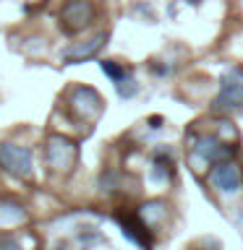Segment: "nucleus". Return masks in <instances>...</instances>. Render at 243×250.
Here are the masks:
<instances>
[{
    "label": "nucleus",
    "instance_id": "nucleus-9",
    "mask_svg": "<svg viewBox=\"0 0 243 250\" xmlns=\"http://www.w3.org/2000/svg\"><path fill=\"white\" fill-rule=\"evenodd\" d=\"M212 183H215L217 190L233 193V190H238V185H241V172L235 169L233 164H217V169L212 172Z\"/></svg>",
    "mask_w": 243,
    "mask_h": 250
},
{
    "label": "nucleus",
    "instance_id": "nucleus-3",
    "mask_svg": "<svg viewBox=\"0 0 243 250\" xmlns=\"http://www.w3.org/2000/svg\"><path fill=\"white\" fill-rule=\"evenodd\" d=\"M0 167L8 175L19 177V180H29L31 177V151L26 146H16V144H0Z\"/></svg>",
    "mask_w": 243,
    "mask_h": 250
},
{
    "label": "nucleus",
    "instance_id": "nucleus-2",
    "mask_svg": "<svg viewBox=\"0 0 243 250\" xmlns=\"http://www.w3.org/2000/svg\"><path fill=\"white\" fill-rule=\"evenodd\" d=\"M45 159H47V167H50L52 172L66 175V172H71L76 167L78 146L66 136H50L45 141Z\"/></svg>",
    "mask_w": 243,
    "mask_h": 250
},
{
    "label": "nucleus",
    "instance_id": "nucleus-10",
    "mask_svg": "<svg viewBox=\"0 0 243 250\" xmlns=\"http://www.w3.org/2000/svg\"><path fill=\"white\" fill-rule=\"evenodd\" d=\"M26 222V208L21 203H16L11 198H3L0 201V229L5 227H19Z\"/></svg>",
    "mask_w": 243,
    "mask_h": 250
},
{
    "label": "nucleus",
    "instance_id": "nucleus-7",
    "mask_svg": "<svg viewBox=\"0 0 243 250\" xmlns=\"http://www.w3.org/2000/svg\"><path fill=\"white\" fill-rule=\"evenodd\" d=\"M194 154H199V159L207 164V162H219V159H225V156H230L233 148L225 146L222 141L215 138V136H201L194 146Z\"/></svg>",
    "mask_w": 243,
    "mask_h": 250
},
{
    "label": "nucleus",
    "instance_id": "nucleus-5",
    "mask_svg": "<svg viewBox=\"0 0 243 250\" xmlns=\"http://www.w3.org/2000/svg\"><path fill=\"white\" fill-rule=\"evenodd\" d=\"M215 107L222 109V112L243 109V76L238 73V70H230V73L222 76V83H219V94L215 99Z\"/></svg>",
    "mask_w": 243,
    "mask_h": 250
},
{
    "label": "nucleus",
    "instance_id": "nucleus-8",
    "mask_svg": "<svg viewBox=\"0 0 243 250\" xmlns=\"http://www.w3.org/2000/svg\"><path fill=\"white\" fill-rule=\"evenodd\" d=\"M102 70L113 78V83H115V89H118V94L121 97H131V94H136V83H133V78H131V73L125 68H121L118 62H113V60H105L102 62Z\"/></svg>",
    "mask_w": 243,
    "mask_h": 250
},
{
    "label": "nucleus",
    "instance_id": "nucleus-4",
    "mask_svg": "<svg viewBox=\"0 0 243 250\" xmlns=\"http://www.w3.org/2000/svg\"><path fill=\"white\" fill-rule=\"evenodd\" d=\"M68 107L78 120L92 123L102 112V97L89 86H76V89L68 91Z\"/></svg>",
    "mask_w": 243,
    "mask_h": 250
},
{
    "label": "nucleus",
    "instance_id": "nucleus-11",
    "mask_svg": "<svg viewBox=\"0 0 243 250\" xmlns=\"http://www.w3.org/2000/svg\"><path fill=\"white\" fill-rule=\"evenodd\" d=\"M0 250H24V248H21L19 240H13L5 234V237H0Z\"/></svg>",
    "mask_w": 243,
    "mask_h": 250
},
{
    "label": "nucleus",
    "instance_id": "nucleus-6",
    "mask_svg": "<svg viewBox=\"0 0 243 250\" xmlns=\"http://www.w3.org/2000/svg\"><path fill=\"white\" fill-rule=\"evenodd\" d=\"M105 39L107 34H97V37H92V39H86V42H76V44H71L66 52H63V60L66 62H84V60H89L94 58L102 47H105Z\"/></svg>",
    "mask_w": 243,
    "mask_h": 250
},
{
    "label": "nucleus",
    "instance_id": "nucleus-1",
    "mask_svg": "<svg viewBox=\"0 0 243 250\" xmlns=\"http://www.w3.org/2000/svg\"><path fill=\"white\" fill-rule=\"evenodd\" d=\"M94 16L97 11H94L92 0H66L58 11V23L66 34H78L92 26Z\"/></svg>",
    "mask_w": 243,
    "mask_h": 250
}]
</instances>
